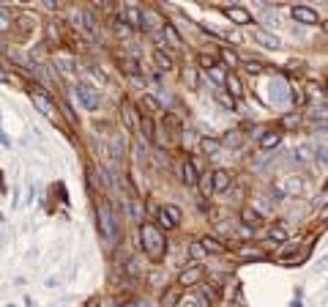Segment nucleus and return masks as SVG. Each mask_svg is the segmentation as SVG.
<instances>
[{"label":"nucleus","mask_w":328,"mask_h":307,"mask_svg":"<svg viewBox=\"0 0 328 307\" xmlns=\"http://www.w3.org/2000/svg\"><path fill=\"white\" fill-rule=\"evenodd\" d=\"M96 214H99V233H101V239H104L107 244H115V241H118V236H121V228H118V217H115V211H112V206H109V200H104V197H101Z\"/></svg>","instance_id":"f257e3e1"},{"label":"nucleus","mask_w":328,"mask_h":307,"mask_svg":"<svg viewBox=\"0 0 328 307\" xmlns=\"http://www.w3.org/2000/svg\"><path fill=\"white\" fill-rule=\"evenodd\" d=\"M140 241H142V250L148 252V258H151V261H162V258H164V252H167V241H164L162 233H159L156 225L145 222L142 228H140Z\"/></svg>","instance_id":"f03ea898"},{"label":"nucleus","mask_w":328,"mask_h":307,"mask_svg":"<svg viewBox=\"0 0 328 307\" xmlns=\"http://www.w3.org/2000/svg\"><path fill=\"white\" fill-rule=\"evenodd\" d=\"M304 189V181L298 175H284V178H276V184H271V195L276 200H284L290 195H298Z\"/></svg>","instance_id":"7ed1b4c3"},{"label":"nucleus","mask_w":328,"mask_h":307,"mask_svg":"<svg viewBox=\"0 0 328 307\" xmlns=\"http://www.w3.org/2000/svg\"><path fill=\"white\" fill-rule=\"evenodd\" d=\"M74 93H77V99L82 101L85 110H99V91H93L87 83H79L74 88Z\"/></svg>","instance_id":"20e7f679"},{"label":"nucleus","mask_w":328,"mask_h":307,"mask_svg":"<svg viewBox=\"0 0 328 307\" xmlns=\"http://www.w3.org/2000/svg\"><path fill=\"white\" fill-rule=\"evenodd\" d=\"M31 99H33V105L39 107V113H44L47 118H55V105L49 101L47 93H44V88H33V91H31Z\"/></svg>","instance_id":"39448f33"},{"label":"nucleus","mask_w":328,"mask_h":307,"mask_svg":"<svg viewBox=\"0 0 328 307\" xmlns=\"http://www.w3.org/2000/svg\"><path fill=\"white\" fill-rule=\"evenodd\" d=\"M159 222H162L164 228H178L181 209L178 206H162V209H159Z\"/></svg>","instance_id":"423d86ee"},{"label":"nucleus","mask_w":328,"mask_h":307,"mask_svg":"<svg viewBox=\"0 0 328 307\" xmlns=\"http://www.w3.org/2000/svg\"><path fill=\"white\" fill-rule=\"evenodd\" d=\"M222 14H224V17H230L235 25H249V22H252V14L246 11L244 6H224Z\"/></svg>","instance_id":"0eeeda50"},{"label":"nucleus","mask_w":328,"mask_h":307,"mask_svg":"<svg viewBox=\"0 0 328 307\" xmlns=\"http://www.w3.org/2000/svg\"><path fill=\"white\" fill-rule=\"evenodd\" d=\"M271 96H274L276 105H284V101H290V99H293V96H290V88H287V83H284L282 77L271 80Z\"/></svg>","instance_id":"6e6552de"},{"label":"nucleus","mask_w":328,"mask_h":307,"mask_svg":"<svg viewBox=\"0 0 328 307\" xmlns=\"http://www.w3.org/2000/svg\"><path fill=\"white\" fill-rule=\"evenodd\" d=\"M293 19L301 25H317V11L309 6H293Z\"/></svg>","instance_id":"1a4fd4ad"},{"label":"nucleus","mask_w":328,"mask_h":307,"mask_svg":"<svg viewBox=\"0 0 328 307\" xmlns=\"http://www.w3.org/2000/svg\"><path fill=\"white\" fill-rule=\"evenodd\" d=\"M162 25H164V22L159 19V14H156V11H151V9H142L140 28H145V31H148V33H153V36H156V31H159V28H162Z\"/></svg>","instance_id":"9d476101"},{"label":"nucleus","mask_w":328,"mask_h":307,"mask_svg":"<svg viewBox=\"0 0 328 307\" xmlns=\"http://www.w3.org/2000/svg\"><path fill=\"white\" fill-rule=\"evenodd\" d=\"M252 39L257 41L260 47H265V49H279V47H282L279 36H274V33H265V31H252Z\"/></svg>","instance_id":"9b49d317"},{"label":"nucleus","mask_w":328,"mask_h":307,"mask_svg":"<svg viewBox=\"0 0 328 307\" xmlns=\"http://www.w3.org/2000/svg\"><path fill=\"white\" fill-rule=\"evenodd\" d=\"M200 280H202V269L200 266H192V269H186V272H181L178 285H181V288H184V285H186V288H192V285H197Z\"/></svg>","instance_id":"f8f14e48"},{"label":"nucleus","mask_w":328,"mask_h":307,"mask_svg":"<svg viewBox=\"0 0 328 307\" xmlns=\"http://www.w3.org/2000/svg\"><path fill=\"white\" fill-rule=\"evenodd\" d=\"M200 148H202V154H205V157H219V154H222V140H214V137H202L200 140Z\"/></svg>","instance_id":"ddd939ff"},{"label":"nucleus","mask_w":328,"mask_h":307,"mask_svg":"<svg viewBox=\"0 0 328 307\" xmlns=\"http://www.w3.org/2000/svg\"><path fill=\"white\" fill-rule=\"evenodd\" d=\"M181 302V285H172L162 294V307H178Z\"/></svg>","instance_id":"4468645a"},{"label":"nucleus","mask_w":328,"mask_h":307,"mask_svg":"<svg viewBox=\"0 0 328 307\" xmlns=\"http://www.w3.org/2000/svg\"><path fill=\"white\" fill-rule=\"evenodd\" d=\"M200 244H202V250L211 252V255H222V252H224V244H222L219 239H214V236H202Z\"/></svg>","instance_id":"2eb2a0df"},{"label":"nucleus","mask_w":328,"mask_h":307,"mask_svg":"<svg viewBox=\"0 0 328 307\" xmlns=\"http://www.w3.org/2000/svg\"><path fill=\"white\" fill-rule=\"evenodd\" d=\"M181 175H184V181H186L189 187L200 181V175H197V167H194V162H189V159H186L184 165H181Z\"/></svg>","instance_id":"dca6fc26"},{"label":"nucleus","mask_w":328,"mask_h":307,"mask_svg":"<svg viewBox=\"0 0 328 307\" xmlns=\"http://www.w3.org/2000/svg\"><path fill=\"white\" fill-rule=\"evenodd\" d=\"M224 85H227V91H230L232 99H241V96H244V85H241V80H238L235 74H227Z\"/></svg>","instance_id":"f3484780"},{"label":"nucleus","mask_w":328,"mask_h":307,"mask_svg":"<svg viewBox=\"0 0 328 307\" xmlns=\"http://www.w3.org/2000/svg\"><path fill=\"white\" fill-rule=\"evenodd\" d=\"M211 175H214V192H224V189H230V173L216 170V173H211Z\"/></svg>","instance_id":"a211bd4d"},{"label":"nucleus","mask_w":328,"mask_h":307,"mask_svg":"<svg viewBox=\"0 0 328 307\" xmlns=\"http://www.w3.org/2000/svg\"><path fill=\"white\" fill-rule=\"evenodd\" d=\"M279 143H282V135H279L276 129H274V132H265V135L260 137V145H262L265 151H268V148H276Z\"/></svg>","instance_id":"6ab92c4d"},{"label":"nucleus","mask_w":328,"mask_h":307,"mask_svg":"<svg viewBox=\"0 0 328 307\" xmlns=\"http://www.w3.org/2000/svg\"><path fill=\"white\" fill-rule=\"evenodd\" d=\"M178 307H208V302L200 294H192V296H181Z\"/></svg>","instance_id":"aec40b11"},{"label":"nucleus","mask_w":328,"mask_h":307,"mask_svg":"<svg viewBox=\"0 0 328 307\" xmlns=\"http://www.w3.org/2000/svg\"><path fill=\"white\" fill-rule=\"evenodd\" d=\"M184 83L192 88V91H197V85H200V77H197V69H194V66H186V69H184Z\"/></svg>","instance_id":"412c9836"},{"label":"nucleus","mask_w":328,"mask_h":307,"mask_svg":"<svg viewBox=\"0 0 328 307\" xmlns=\"http://www.w3.org/2000/svg\"><path fill=\"white\" fill-rule=\"evenodd\" d=\"M153 61H156V66H159V69H164V71H170L172 66H175V63H172V58H170V55H164L162 49H156V53H153Z\"/></svg>","instance_id":"4be33fe9"},{"label":"nucleus","mask_w":328,"mask_h":307,"mask_svg":"<svg viewBox=\"0 0 328 307\" xmlns=\"http://www.w3.org/2000/svg\"><path fill=\"white\" fill-rule=\"evenodd\" d=\"M241 143H244V137H241V132H227V135L222 137V148H224V145H230V148H238Z\"/></svg>","instance_id":"5701e85b"},{"label":"nucleus","mask_w":328,"mask_h":307,"mask_svg":"<svg viewBox=\"0 0 328 307\" xmlns=\"http://www.w3.org/2000/svg\"><path fill=\"white\" fill-rule=\"evenodd\" d=\"M241 219H244V222L246 225H252V228H254V225H260V211H252V209H244V211H241Z\"/></svg>","instance_id":"b1692460"},{"label":"nucleus","mask_w":328,"mask_h":307,"mask_svg":"<svg viewBox=\"0 0 328 307\" xmlns=\"http://www.w3.org/2000/svg\"><path fill=\"white\" fill-rule=\"evenodd\" d=\"M115 33L123 36V39H129V36H131V25L123 17H115Z\"/></svg>","instance_id":"393cba45"},{"label":"nucleus","mask_w":328,"mask_h":307,"mask_svg":"<svg viewBox=\"0 0 328 307\" xmlns=\"http://www.w3.org/2000/svg\"><path fill=\"white\" fill-rule=\"evenodd\" d=\"M200 192L205 197L214 195V175H200Z\"/></svg>","instance_id":"a878e982"},{"label":"nucleus","mask_w":328,"mask_h":307,"mask_svg":"<svg viewBox=\"0 0 328 307\" xmlns=\"http://www.w3.org/2000/svg\"><path fill=\"white\" fill-rule=\"evenodd\" d=\"M208 77H211V80H214V83H216V85H222V83H224V80H227V74H224V66H219V63H216V66H214V69H208Z\"/></svg>","instance_id":"bb28decb"},{"label":"nucleus","mask_w":328,"mask_h":307,"mask_svg":"<svg viewBox=\"0 0 328 307\" xmlns=\"http://www.w3.org/2000/svg\"><path fill=\"white\" fill-rule=\"evenodd\" d=\"M315 157H317L320 165L328 167V143H317V145H315Z\"/></svg>","instance_id":"cd10ccee"},{"label":"nucleus","mask_w":328,"mask_h":307,"mask_svg":"<svg viewBox=\"0 0 328 307\" xmlns=\"http://www.w3.org/2000/svg\"><path fill=\"white\" fill-rule=\"evenodd\" d=\"M268 241H271V244H284V241H287V233H284V228H274L268 233Z\"/></svg>","instance_id":"c85d7f7f"},{"label":"nucleus","mask_w":328,"mask_h":307,"mask_svg":"<svg viewBox=\"0 0 328 307\" xmlns=\"http://www.w3.org/2000/svg\"><path fill=\"white\" fill-rule=\"evenodd\" d=\"M241 258H252V261H262V258H265V255H262L260 250H254V247H241Z\"/></svg>","instance_id":"c756f323"},{"label":"nucleus","mask_w":328,"mask_h":307,"mask_svg":"<svg viewBox=\"0 0 328 307\" xmlns=\"http://www.w3.org/2000/svg\"><path fill=\"white\" fill-rule=\"evenodd\" d=\"M222 61L227 63L230 69H232V66H238V63H241V61H238V55L232 53V49H222Z\"/></svg>","instance_id":"7c9ffc66"},{"label":"nucleus","mask_w":328,"mask_h":307,"mask_svg":"<svg viewBox=\"0 0 328 307\" xmlns=\"http://www.w3.org/2000/svg\"><path fill=\"white\" fill-rule=\"evenodd\" d=\"M11 28V14L6 9H0V33H6Z\"/></svg>","instance_id":"2f4dec72"},{"label":"nucleus","mask_w":328,"mask_h":307,"mask_svg":"<svg viewBox=\"0 0 328 307\" xmlns=\"http://www.w3.org/2000/svg\"><path fill=\"white\" fill-rule=\"evenodd\" d=\"M200 66H202V69H214V66H216V58L214 55H208V53H200Z\"/></svg>","instance_id":"473e14b6"},{"label":"nucleus","mask_w":328,"mask_h":307,"mask_svg":"<svg viewBox=\"0 0 328 307\" xmlns=\"http://www.w3.org/2000/svg\"><path fill=\"white\" fill-rule=\"evenodd\" d=\"M140 126H142V132H145V137H148V140H153V137H156V135H153V121H151V118H142Z\"/></svg>","instance_id":"72a5a7b5"},{"label":"nucleus","mask_w":328,"mask_h":307,"mask_svg":"<svg viewBox=\"0 0 328 307\" xmlns=\"http://www.w3.org/2000/svg\"><path fill=\"white\" fill-rule=\"evenodd\" d=\"M123 121H126V126H129V129H134V113H131V107H129V105L123 107Z\"/></svg>","instance_id":"f704fd0d"},{"label":"nucleus","mask_w":328,"mask_h":307,"mask_svg":"<svg viewBox=\"0 0 328 307\" xmlns=\"http://www.w3.org/2000/svg\"><path fill=\"white\" fill-rule=\"evenodd\" d=\"M216 99L222 101V105L227 107V110H232V107H235V99H232V96H224V93H219V91H216Z\"/></svg>","instance_id":"c9c22d12"},{"label":"nucleus","mask_w":328,"mask_h":307,"mask_svg":"<svg viewBox=\"0 0 328 307\" xmlns=\"http://www.w3.org/2000/svg\"><path fill=\"white\" fill-rule=\"evenodd\" d=\"M142 105L148 107V110H153V113H156V110H159V101L153 99V96H148V93H145V96H142Z\"/></svg>","instance_id":"e433bc0d"},{"label":"nucleus","mask_w":328,"mask_h":307,"mask_svg":"<svg viewBox=\"0 0 328 307\" xmlns=\"http://www.w3.org/2000/svg\"><path fill=\"white\" fill-rule=\"evenodd\" d=\"M246 71H249V74H260L262 66H260L257 61H249V63H246Z\"/></svg>","instance_id":"4c0bfd02"},{"label":"nucleus","mask_w":328,"mask_h":307,"mask_svg":"<svg viewBox=\"0 0 328 307\" xmlns=\"http://www.w3.org/2000/svg\"><path fill=\"white\" fill-rule=\"evenodd\" d=\"M295 123H298V113H295V115H287V118H284V126H287V129H290V126H295Z\"/></svg>","instance_id":"58836bf2"},{"label":"nucleus","mask_w":328,"mask_h":307,"mask_svg":"<svg viewBox=\"0 0 328 307\" xmlns=\"http://www.w3.org/2000/svg\"><path fill=\"white\" fill-rule=\"evenodd\" d=\"M320 222H328V206H325L323 211H320Z\"/></svg>","instance_id":"ea45409f"},{"label":"nucleus","mask_w":328,"mask_h":307,"mask_svg":"<svg viewBox=\"0 0 328 307\" xmlns=\"http://www.w3.org/2000/svg\"><path fill=\"white\" fill-rule=\"evenodd\" d=\"M0 80H11V74H6V71H0Z\"/></svg>","instance_id":"a19ab883"},{"label":"nucleus","mask_w":328,"mask_h":307,"mask_svg":"<svg viewBox=\"0 0 328 307\" xmlns=\"http://www.w3.org/2000/svg\"><path fill=\"white\" fill-rule=\"evenodd\" d=\"M323 31H325V33H328V22H325V25H323Z\"/></svg>","instance_id":"79ce46f5"},{"label":"nucleus","mask_w":328,"mask_h":307,"mask_svg":"<svg viewBox=\"0 0 328 307\" xmlns=\"http://www.w3.org/2000/svg\"><path fill=\"white\" fill-rule=\"evenodd\" d=\"M325 192H328V184H325Z\"/></svg>","instance_id":"37998d69"}]
</instances>
